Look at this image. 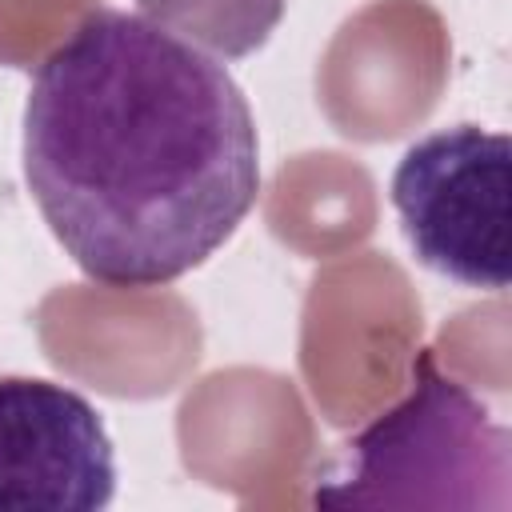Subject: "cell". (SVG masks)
<instances>
[{"instance_id": "obj_4", "label": "cell", "mask_w": 512, "mask_h": 512, "mask_svg": "<svg viewBox=\"0 0 512 512\" xmlns=\"http://www.w3.org/2000/svg\"><path fill=\"white\" fill-rule=\"evenodd\" d=\"M116 452L100 412L72 388L0 376V512H100Z\"/></svg>"}, {"instance_id": "obj_3", "label": "cell", "mask_w": 512, "mask_h": 512, "mask_svg": "<svg viewBox=\"0 0 512 512\" xmlns=\"http://www.w3.org/2000/svg\"><path fill=\"white\" fill-rule=\"evenodd\" d=\"M508 204L512 140L480 124L420 136L392 172V208L416 260L464 288H508Z\"/></svg>"}, {"instance_id": "obj_2", "label": "cell", "mask_w": 512, "mask_h": 512, "mask_svg": "<svg viewBox=\"0 0 512 512\" xmlns=\"http://www.w3.org/2000/svg\"><path fill=\"white\" fill-rule=\"evenodd\" d=\"M324 508H488L512 500L508 424L428 360L412 392L356 432L320 476Z\"/></svg>"}, {"instance_id": "obj_1", "label": "cell", "mask_w": 512, "mask_h": 512, "mask_svg": "<svg viewBox=\"0 0 512 512\" xmlns=\"http://www.w3.org/2000/svg\"><path fill=\"white\" fill-rule=\"evenodd\" d=\"M24 180L76 268L160 288L232 240L260 140L232 72L144 12H88L32 72Z\"/></svg>"}, {"instance_id": "obj_5", "label": "cell", "mask_w": 512, "mask_h": 512, "mask_svg": "<svg viewBox=\"0 0 512 512\" xmlns=\"http://www.w3.org/2000/svg\"><path fill=\"white\" fill-rule=\"evenodd\" d=\"M144 16L192 40L208 56H244L264 44L284 0H140Z\"/></svg>"}]
</instances>
